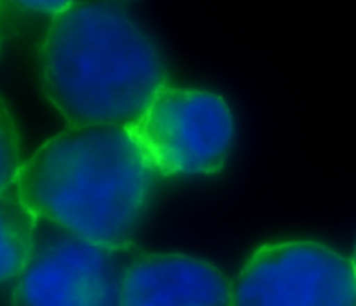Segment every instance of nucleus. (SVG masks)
Returning a JSON list of instances; mask_svg holds the SVG:
<instances>
[{
	"label": "nucleus",
	"mask_w": 356,
	"mask_h": 306,
	"mask_svg": "<svg viewBox=\"0 0 356 306\" xmlns=\"http://www.w3.org/2000/svg\"><path fill=\"white\" fill-rule=\"evenodd\" d=\"M37 68L68 125L131 127L169 86L162 47L117 0H75L51 17Z\"/></svg>",
	"instance_id": "f257e3e1"
},
{
	"label": "nucleus",
	"mask_w": 356,
	"mask_h": 306,
	"mask_svg": "<svg viewBox=\"0 0 356 306\" xmlns=\"http://www.w3.org/2000/svg\"><path fill=\"white\" fill-rule=\"evenodd\" d=\"M156 176L127 125H68L24 160L16 186L37 218L132 247Z\"/></svg>",
	"instance_id": "f03ea898"
},
{
	"label": "nucleus",
	"mask_w": 356,
	"mask_h": 306,
	"mask_svg": "<svg viewBox=\"0 0 356 306\" xmlns=\"http://www.w3.org/2000/svg\"><path fill=\"white\" fill-rule=\"evenodd\" d=\"M139 252L136 245L94 243L38 218L13 306H120L125 271Z\"/></svg>",
	"instance_id": "7ed1b4c3"
},
{
	"label": "nucleus",
	"mask_w": 356,
	"mask_h": 306,
	"mask_svg": "<svg viewBox=\"0 0 356 306\" xmlns=\"http://www.w3.org/2000/svg\"><path fill=\"white\" fill-rule=\"evenodd\" d=\"M129 129L159 176L219 172L235 138V120L225 97L174 86L160 89Z\"/></svg>",
	"instance_id": "20e7f679"
},
{
	"label": "nucleus",
	"mask_w": 356,
	"mask_h": 306,
	"mask_svg": "<svg viewBox=\"0 0 356 306\" xmlns=\"http://www.w3.org/2000/svg\"><path fill=\"white\" fill-rule=\"evenodd\" d=\"M233 306H356V271L322 242L268 243L243 264Z\"/></svg>",
	"instance_id": "39448f33"
},
{
	"label": "nucleus",
	"mask_w": 356,
	"mask_h": 306,
	"mask_svg": "<svg viewBox=\"0 0 356 306\" xmlns=\"http://www.w3.org/2000/svg\"><path fill=\"white\" fill-rule=\"evenodd\" d=\"M120 306H233V284L209 261L141 250L125 271Z\"/></svg>",
	"instance_id": "423d86ee"
},
{
	"label": "nucleus",
	"mask_w": 356,
	"mask_h": 306,
	"mask_svg": "<svg viewBox=\"0 0 356 306\" xmlns=\"http://www.w3.org/2000/svg\"><path fill=\"white\" fill-rule=\"evenodd\" d=\"M37 219L16 184L0 191V284L16 280L26 266Z\"/></svg>",
	"instance_id": "0eeeda50"
},
{
	"label": "nucleus",
	"mask_w": 356,
	"mask_h": 306,
	"mask_svg": "<svg viewBox=\"0 0 356 306\" xmlns=\"http://www.w3.org/2000/svg\"><path fill=\"white\" fill-rule=\"evenodd\" d=\"M23 163L16 120L6 99L0 96V191L16 184Z\"/></svg>",
	"instance_id": "6e6552de"
},
{
	"label": "nucleus",
	"mask_w": 356,
	"mask_h": 306,
	"mask_svg": "<svg viewBox=\"0 0 356 306\" xmlns=\"http://www.w3.org/2000/svg\"><path fill=\"white\" fill-rule=\"evenodd\" d=\"M73 2L75 0H0V13L2 9H13L17 13L54 17Z\"/></svg>",
	"instance_id": "1a4fd4ad"
},
{
	"label": "nucleus",
	"mask_w": 356,
	"mask_h": 306,
	"mask_svg": "<svg viewBox=\"0 0 356 306\" xmlns=\"http://www.w3.org/2000/svg\"><path fill=\"white\" fill-rule=\"evenodd\" d=\"M351 263H353V268L356 271V245H355V252H353V257H351Z\"/></svg>",
	"instance_id": "9d476101"
},
{
	"label": "nucleus",
	"mask_w": 356,
	"mask_h": 306,
	"mask_svg": "<svg viewBox=\"0 0 356 306\" xmlns=\"http://www.w3.org/2000/svg\"><path fill=\"white\" fill-rule=\"evenodd\" d=\"M117 2H125V0H117Z\"/></svg>",
	"instance_id": "9b49d317"
}]
</instances>
